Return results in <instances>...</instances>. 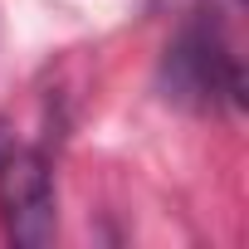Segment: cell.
<instances>
[{
  "label": "cell",
  "instance_id": "1",
  "mask_svg": "<svg viewBox=\"0 0 249 249\" xmlns=\"http://www.w3.org/2000/svg\"><path fill=\"white\" fill-rule=\"evenodd\" d=\"M161 88H166V98H176L186 107H215L220 98L230 107H244L239 59L230 54L220 30L205 20H191L171 39V49L161 59Z\"/></svg>",
  "mask_w": 249,
  "mask_h": 249
},
{
  "label": "cell",
  "instance_id": "2",
  "mask_svg": "<svg viewBox=\"0 0 249 249\" xmlns=\"http://www.w3.org/2000/svg\"><path fill=\"white\" fill-rule=\"evenodd\" d=\"M0 225L25 249H39L54 239L59 205H54V171L39 147H10L0 152Z\"/></svg>",
  "mask_w": 249,
  "mask_h": 249
},
{
  "label": "cell",
  "instance_id": "3",
  "mask_svg": "<svg viewBox=\"0 0 249 249\" xmlns=\"http://www.w3.org/2000/svg\"><path fill=\"white\" fill-rule=\"evenodd\" d=\"M0 147H5V127H0Z\"/></svg>",
  "mask_w": 249,
  "mask_h": 249
}]
</instances>
